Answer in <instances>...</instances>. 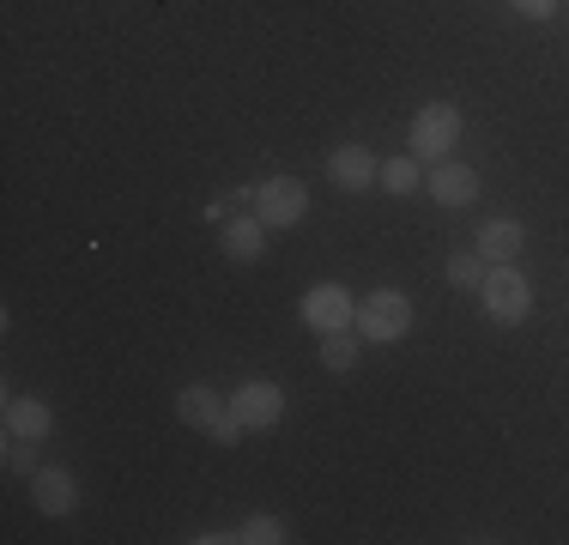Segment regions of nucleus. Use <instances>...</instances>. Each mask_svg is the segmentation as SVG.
<instances>
[{
	"label": "nucleus",
	"instance_id": "nucleus-17",
	"mask_svg": "<svg viewBox=\"0 0 569 545\" xmlns=\"http://www.w3.org/2000/svg\"><path fill=\"white\" fill-rule=\"evenodd\" d=\"M449 285H460V291H479V285H485V261H479V249L449 255Z\"/></svg>",
	"mask_w": 569,
	"mask_h": 545
},
{
	"label": "nucleus",
	"instance_id": "nucleus-18",
	"mask_svg": "<svg viewBox=\"0 0 569 545\" xmlns=\"http://www.w3.org/2000/svg\"><path fill=\"white\" fill-rule=\"evenodd\" d=\"M0 460H7V473H24V479H31V473H37V443H31V436H7Z\"/></svg>",
	"mask_w": 569,
	"mask_h": 545
},
{
	"label": "nucleus",
	"instance_id": "nucleus-4",
	"mask_svg": "<svg viewBox=\"0 0 569 545\" xmlns=\"http://www.w3.org/2000/svg\"><path fill=\"white\" fill-rule=\"evenodd\" d=\"M303 212H309V188L297 182V176H267V182L254 188V218H261L267 230H291Z\"/></svg>",
	"mask_w": 569,
	"mask_h": 545
},
{
	"label": "nucleus",
	"instance_id": "nucleus-20",
	"mask_svg": "<svg viewBox=\"0 0 569 545\" xmlns=\"http://www.w3.org/2000/svg\"><path fill=\"white\" fill-rule=\"evenodd\" d=\"M515 12H527V19H551V12H558V0H515Z\"/></svg>",
	"mask_w": 569,
	"mask_h": 545
},
{
	"label": "nucleus",
	"instance_id": "nucleus-15",
	"mask_svg": "<svg viewBox=\"0 0 569 545\" xmlns=\"http://www.w3.org/2000/svg\"><path fill=\"white\" fill-rule=\"evenodd\" d=\"M237 539H242V545H284V539H291V522L261 509V515H249V522L237 527Z\"/></svg>",
	"mask_w": 569,
	"mask_h": 545
},
{
	"label": "nucleus",
	"instance_id": "nucleus-5",
	"mask_svg": "<svg viewBox=\"0 0 569 545\" xmlns=\"http://www.w3.org/2000/svg\"><path fill=\"white\" fill-rule=\"evenodd\" d=\"M303 321H309V334H346L351 321H358V304L346 297V285H309L303 291Z\"/></svg>",
	"mask_w": 569,
	"mask_h": 545
},
{
	"label": "nucleus",
	"instance_id": "nucleus-8",
	"mask_svg": "<svg viewBox=\"0 0 569 545\" xmlns=\"http://www.w3.org/2000/svg\"><path fill=\"white\" fill-rule=\"evenodd\" d=\"M31 503H37V515H73L79 509V485H73V473L67 467H37L31 473Z\"/></svg>",
	"mask_w": 569,
	"mask_h": 545
},
{
	"label": "nucleus",
	"instance_id": "nucleus-10",
	"mask_svg": "<svg viewBox=\"0 0 569 545\" xmlns=\"http://www.w3.org/2000/svg\"><path fill=\"white\" fill-rule=\"evenodd\" d=\"M472 249H479V261H491V267H509L515 255L527 249V230H521V218H491V225L479 230V242H472Z\"/></svg>",
	"mask_w": 569,
	"mask_h": 545
},
{
	"label": "nucleus",
	"instance_id": "nucleus-11",
	"mask_svg": "<svg viewBox=\"0 0 569 545\" xmlns=\"http://www.w3.org/2000/svg\"><path fill=\"white\" fill-rule=\"evenodd\" d=\"M176 413H182V425L212 430V425L224 418V394L212 388V382H194V388H182V394H176Z\"/></svg>",
	"mask_w": 569,
	"mask_h": 545
},
{
	"label": "nucleus",
	"instance_id": "nucleus-3",
	"mask_svg": "<svg viewBox=\"0 0 569 545\" xmlns=\"http://www.w3.org/2000/svg\"><path fill=\"white\" fill-rule=\"evenodd\" d=\"M358 339H376V346H395V339L412 334V304H406V291H376L370 304L358 309Z\"/></svg>",
	"mask_w": 569,
	"mask_h": 545
},
{
	"label": "nucleus",
	"instance_id": "nucleus-12",
	"mask_svg": "<svg viewBox=\"0 0 569 545\" xmlns=\"http://www.w3.org/2000/svg\"><path fill=\"white\" fill-rule=\"evenodd\" d=\"M49 430H56V413H49L43 400H19V394H12V400H7V436L49 443Z\"/></svg>",
	"mask_w": 569,
	"mask_h": 545
},
{
	"label": "nucleus",
	"instance_id": "nucleus-6",
	"mask_svg": "<svg viewBox=\"0 0 569 545\" xmlns=\"http://www.w3.org/2000/svg\"><path fill=\"white\" fill-rule=\"evenodd\" d=\"M230 406H237V418L249 430H267V425H279V418H284V388H279V382H267V376H254V382H242V388L230 394Z\"/></svg>",
	"mask_w": 569,
	"mask_h": 545
},
{
	"label": "nucleus",
	"instance_id": "nucleus-1",
	"mask_svg": "<svg viewBox=\"0 0 569 545\" xmlns=\"http://www.w3.org/2000/svg\"><path fill=\"white\" fill-rule=\"evenodd\" d=\"M479 304H485V316H491L497 327H521L527 316H533V285L521 279V267H491L485 272V285H479Z\"/></svg>",
	"mask_w": 569,
	"mask_h": 545
},
{
	"label": "nucleus",
	"instance_id": "nucleus-9",
	"mask_svg": "<svg viewBox=\"0 0 569 545\" xmlns=\"http://www.w3.org/2000/svg\"><path fill=\"white\" fill-rule=\"evenodd\" d=\"M328 176L346 188V195H363V188H376V182H382V164H376L370 152H363V146H333Z\"/></svg>",
	"mask_w": 569,
	"mask_h": 545
},
{
	"label": "nucleus",
	"instance_id": "nucleus-19",
	"mask_svg": "<svg viewBox=\"0 0 569 545\" xmlns=\"http://www.w3.org/2000/svg\"><path fill=\"white\" fill-rule=\"evenodd\" d=\"M242 430H249V425H242V418H237V406H224V418H219V425H212L207 436H212V443H224V448H230V443H237Z\"/></svg>",
	"mask_w": 569,
	"mask_h": 545
},
{
	"label": "nucleus",
	"instance_id": "nucleus-2",
	"mask_svg": "<svg viewBox=\"0 0 569 545\" xmlns=\"http://www.w3.org/2000/svg\"><path fill=\"white\" fill-rule=\"evenodd\" d=\"M406 146H412L418 164H442L460 146V109L455 103H425L406 128Z\"/></svg>",
	"mask_w": 569,
	"mask_h": 545
},
{
	"label": "nucleus",
	"instance_id": "nucleus-14",
	"mask_svg": "<svg viewBox=\"0 0 569 545\" xmlns=\"http://www.w3.org/2000/svg\"><path fill=\"white\" fill-rule=\"evenodd\" d=\"M382 188H388L395 200L418 195V188H425V164H418L412 152H406V158H388V164H382Z\"/></svg>",
	"mask_w": 569,
	"mask_h": 545
},
{
	"label": "nucleus",
	"instance_id": "nucleus-7",
	"mask_svg": "<svg viewBox=\"0 0 569 545\" xmlns=\"http://www.w3.org/2000/svg\"><path fill=\"white\" fill-rule=\"evenodd\" d=\"M430 200L437 207H472L479 200V170L472 164H455V158H442V164H430Z\"/></svg>",
	"mask_w": 569,
	"mask_h": 545
},
{
	"label": "nucleus",
	"instance_id": "nucleus-13",
	"mask_svg": "<svg viewBox=\"0 0 569 545\" xmlns=\"http://www.w3.org/2000/svg\"><path fill=\"white\" fill-rule=\"evenodd\" d=\"M267 225H261V218H230V225H224V255H230V261H261V249H267Z\"/></svg>",
	"mask_w": 569,
	"mask_h": 545
},
{
	"label": "nucleus",
	"instance_id": "nucleus-16",
	"mask_svg": "<svg viewBox=\"0 0 569 545\" xmlns=\"http://www.w3.org/2000/svg\"><path fill=\"white\" fill-rule=\"evenodd\" d=\"M321 364H328V370H358V339L351 334H321Z\"/></svg>",
	"mask_w": 569,
	"mask_h": 545
}]
</instances>
